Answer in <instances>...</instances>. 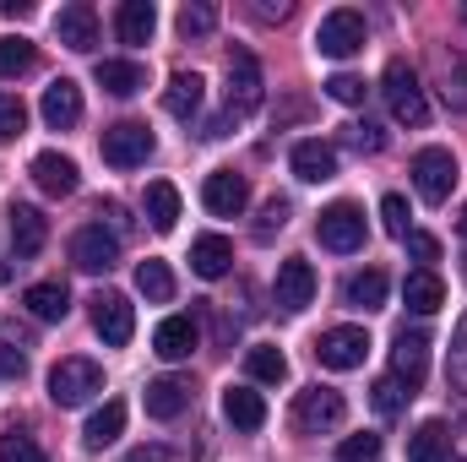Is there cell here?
<instances>
[{
    "instance_id": "51",
    "label": "cell",
    "mask_w": 467,
    "mask_h": 462,
    "mask_svg": "<svg viewBox=\"0 0 467 462\" xmlns=\"http://www.w3.org/2000/svg\"><path fill=\"white\" fill-rule=\"evenodd\" d=\"M457 229H462V234H467V207H462V218H457Z\"/></svg>"
},
{
    "instance_id": "23",
    "label": "cell",
    "mask_w": 467,
    "mask_h": 462,
    "mask_svg": "<svg viewBox=\"0 0 467 462\" xmlns=\"http://www.w3.org/2000/svg\"><path fill=\"white\" fill-rule=\"evenodd\" d=\"M202 99H207V82L196 77V71H174L169 77V88H163V110L174 120H191L202 110Z\"/></svg>"
},
{
    "instance_id": "11",
    "label": "cell",
    "mask_w": 467,
    "mask_h": 462,
    "mask_svg": "<svg viewBox=\"0 0 467 462\" xmlns=\"http://www.w3.org/2000/svg\"><path fill=\"white\" fill-rule=\"evenodd\" d=\"M310 305H316V267H310L305 256H288V261L277 267V310L299 316V310H310Z\"/></svg>"
},
{
    "instance_id": "13",
    "label": "cell",
    "mask_w": 467,
    "mask_h": 462,
    "mask_svg": "<svg viewBox=\"0 0 467 462\" xmlns=\"http://www.w3.org/2000/svg\"><path fill=\"white\" fill-rule=\"evenodd\" d=\"M202 207H207L213 218H239V213L250 207V180L234 174V169L207 174V185H202Z\"/></svg>"
},
{
    "instance_id": "44",
    "label": "cell",
    "mask_w": 467,
    "mask_h": 462,
    "mask_svg": "<svg viewBox=\"0 0 467 462\" xmlns=\"http://www.w3.org/2000/svg\"><path fill=\"white\" fill-rule=\"evenodd\" d=\"M380 224H386L391 239H408V202H402V196H386V202H380Z\"/></svg>"
},
{
    "instance_id": "43",
    "label": "cell",
    "mask_w": 467,
    "mask_h": 462,
    "mask_svg": "<svg viewBox=\"0 0 467 462\" xmlns=\"http://www.w3.org/2000/svg\"><path fill=\"white\" fill-rule=\"evenodd\" d=\"M277 229H288V202H283V196H272V202L261 207V224H255V239H272Z\"/></svg>"
},
{
    "instance_id": "37",
    "label": "cell",
    "mask_w": 467,
    "mask_h": 462,
    "mask_svg": "<svg viewBox=\"0 0 467 462\" xmlns=\"http://www.w3.org/2000/svg\"><path fill=\"white\" fill-rule=\"evenodd\" d=\"M321 88H327V99H332V104H348V110H358V104L369 99L364 77H353V71H337V77H327Z\"/></svg>"
},
{
    "instance_id": "9",
    "label": "cell",
    "mask_w": 467,
    "mask_h": 462,
    "mask_svg": "<svg viewBox=\"0 0 467 462\" xmlns=\"http://www.w3.org/2000/svg\"><path fill=\"white\" fill-rule=\"evenodd\" d=\"M316 234H321V245H327V250L353 256V250L364 245V213H358L353 202H332V207L316 218Z\"/></svg>"
},
{
    "instance_id": "36",
    "label": "cell",
    "mask_w": 467,
    "mask_h": 462,
    "mask_svg": "<svg viewBox=\"0 0 467 462\" xmlns=\"http://www.w3.org/2000/svg\"><path fill=\"white\" fill-rule=\"evenodd\" d=\"M213 27H218V5H207V0L180 5V33H185V38H207Z\"/></svg>"
},
{
    "instance_id": "20",
    "label": "cell",
    "mask_w": 467,
    "mask_h": 462,
    "mask_svg": "<svg viewBox=\"0 0 467 462\" xmlns=\"http://www.w3.org/2000/svg\"><path fill=\"white\" fill-rule=\"evenodd\" d=\"M191 408V381L185 375H158L147 381V414L152 419H180Z\"/></svg>"
},
{
    "instance_id": "31",
    "label": "cell",
    "mask_w": 467,
    "mask_h": 462,
    "mask_svg": "<svg viewBox=\"0 0 467 462\" xmlns=\"http://www.w3.org/2000/svg\"><path fill=\"white\" fill-rule=\"evenodd\" d=\"M119 430H125V403H119V397H109L104 408H93V419H88L82 441H88L93 452H104L109 441H119Z\"/></svg>"
},
{
    "instance_id": "17",
    "label": "cell",
    "mask_w": 467,
    "mask_h": 462,
    "mask_svg": "<svg viewBox=\"0 0 467 462\" xmlns=\"http://www.w3.org/2000/svg\"><path fill=\"white\" fill-rule=\"evenodd\" d=\"M38 115H44V125H49V131H71V125L82 120V88H77L71 77H55V82L44 88Z\"/></svg>"
},
{
    "instance_id": "46",
    "label": "cell",
    "mask_w": 467,
    "mask_h": 462,
    "mask_svg": "<svg viewBox=\"0 0 467 462\" xmlns=\"http://www.w3.org/2000/svg\"><path fill=\"white\" fill-rule=\"evenodd\" d=\"M402 397H408V392H402V386H397L391 375H380V381H375V397H369V403H375V414H397V408H402Z\"/></svg>"
},
{
    "instance_id": "38",
    "label": "cell",
    "mask_w": 467,
    "mask_h": 462,
    "mask_svg": "<svg viewBox=\"0 0 467 462\" xmlns=\"http://www.w3.org/2000/svg\"><path fill=\"white\" fill-rule=\"evenodd\" d=\"M0 462H49V457H44V446H38L33 436L5 430V436H0Z\"/></svg>"
},
{
    "instance_id": "22",
    "label": "cell",
    "mask_w": 467,
    "mask_h": 462,
    "mask_svg": "<svg viewBox=\"0 0 467 462\" xmlns=\"http://www.w3.org/2000/svg\"><path fill=\"white\" fill-rule=\"evenodd\" d=\"M234 267V245L223 239V234H202V239H191V272L196 278H229Z\"/></svg>"
},
{
    "instance_id": "10",
    "label": "cell",
    "mask_w": 467,
    "mask_h": 462,
    "mask_svg": "<svg viewBox=\"0 0 467 462\" xmlns=\"http://www.w3.org/2000/svg\"><path fill=\"white\" fill-rule=\"evenodd\" d=\"M71 261H77V272H109L119 261V234H109L104 224L77 229L71 234Z\"/></svg>"
},
{
    "instance_id": "35",
    "label": "cell",
    "mask_w": 467,
    "mask_h": 462,
    "mask_svg": "<svg viewBox=\"0 0 467 462\" xmlns=\"http://www.w3.org/2000/svg\"><path fill=\"white\" fill-rule=\"evenodd\" d=\"M136 289H141L152 305H169V299H174V272H169V261H141V267H136Z\"/></svg>"
},
{
    "instance_id": "15",
    "label": "cell",
    "mask_w": 467,
    "mask_h": 462,
    "mask_svg": "<svg viewBox=\"0 0 467 462\" xmlns=\"http://www.w3.org/2000/svg\"><path fill=\"white\" fill-rule=\"evenodd\" d=\"M288 163H294V174H299L305 185H327V180H337V147H332V142H321V136L294 142Z\"/></svg>"
},
{
    "instance_id": "3",
    "label": "cell",
    "mask_w": 467,
    "mask_h": 462,
    "mask_svg": "<svg viewBox=\"0 0 467 462\" xmlns=\"http://www.w3.org/2000/svg\"><path fill=\"white\" fill-rule=\"evenodd\" d=\"M380 93H386V110H391L397 125H424V120H430L424 88H419V77H413V66H408V60H386Z\"/></svg>"
},
{
    "instance_id": "25",
    "label": "cell",
    "mask_w": 467,
    "mask_h": 462,
    "mask_svg": "<svg viewBox=\"0 0 467 462\" xmlns=\"http://www.w3.org/2000/svg\"><path fill=\"white\" fill-rule=\"evenodd\" d=\"M451 457V430L446 419H424L413 436H408V462H446Z\"/></svg>"
},
{
    "instance_id": "50",
    "label": "cell",
    "mask_w": 467,
    "mask_h": 462,
    "mask_svg": "<svg viewBox=\"0 0 467 462\" xmlns=\"http://www.w3.org/2000/svg\"><path fill=\"white\" fill-rule=\"evenodd\" d=\"M0 11H5V16H27V11H33V0H0Z\"/></svg>"
},
{
    "instance_id": "48",
    "label": "cell",
    "mask_w": 467,
    "mask_h": 462,
    "mask_svg": "<svg viewBox=\"0 0 467 462\" xmlns=\"http://www.w3.org/2000/svg\"><path fill=\"white\" fill-rule=\"evenodd\" d=\"M451 381L467 386V316H462V327H457V343H451Z\"/></svg>"
},
{
    "instance_id": "4",
    "label": "cell",
    "mask_w": 467,
    "mask_h": 462,
    "mask_svg": "<svg viewBox=\"0 0 467 462\" xmlns=\"http://www.w3.org/2000/svg\"><path fill=\"white\" fill-rule=\"evenodd\" d=\"M152 131L141 125V120H119V125H109L104 131V142H99V152H104V163L109 169H141L147 158H152Z\"/></svg>"
},
{
    "instance_id": "28",
    "label": "cell",
    "mask_w": 467,
    "mask_h": 462,
    "mask_svg": "<svg viewBox=\"0 0 467 462\" xmlns=\"http://www.w3.org/2000/svg\"><path fill=\"white\" fill-rule=\"evenodd\" d=\"M223 419H229L234 430H261V425H266V403H261V392H250V386H229V392H223Z\"/></svg>"
},
{
    "instance_id": "49",
    "label": "cell",
    "mask_w": 467,
    "mask_h": 462,
    "mask_svg": "<svg viewBox=\"0 0 467 462\" xmlns=\"http://www.w3.org/2000/svg\"><path fill=\"white\" fill-rule=\"evenodd\" d=\"M125 462H169L163 446H136V452H125Z\"/></svg>"
},
{
    "instance_id": "26",
    "label": "cell",
    "mask_w": 467,
    "mask_h": 462,
    "mask_svg": "<svg viewBox=\"0 0 467 462\" xmlns=\"http://www.w3.org/2000/svg\"><path fill=\"white\" fill-rule=\"evenodd\" d=\"M115 33H119V44H147V38L158 33L152 0H125V5L115 11Z\"/></svg>"
},
{
    "instance_id": "42",
    "label": "cell",
    "mask_w": 467,
    "mask_h": 462,
    "mask_svg": "<svg viewBox=\"0 0 467 462\" xmlns=\"http://www.w3.org/2000/svg\"><path fill=\"white\" fill-rule=\"evenodd\" d=\"M337 457L343 462H369V457H380V436H348V441H337Z\"/></svg>"
},
{
    "instance_id": "45",
    "label": "cell",
    "mask_w": 467,
    "mask_h": 462,
    "mask_svg": "<svg viewBox=\"0 0 467 462\" xmlns=\"http://www.w3.org/2000/svg\"><path fill=\"white\" fill-rule=\"evenodd\" d=\"M348 147H358V152H380V147H386V131L369 125V120H358V125H348Z\"/></svg>"
},
{
    "instance_id": "29",
    "label": "cell",
    "mask_w": 467,
    "mask_h": 462,
    "mask_svg": "<svg viewBox=\"0 0 467 462\" xmlns=\"http://www.w3.org/2000/svg\"><path fill=\"white\" fill-rule=\"evenodd\" d=\"M22 305H27L33 321H66L71 294H66V283H33V289L22 294Z\"/></svg>"
},
{
    "instance_id": "33",
    "label": "cell",
    "mask_w": 467,
    "mask_h": 462,
    "mask_svg": "<svg viewBox=\"0 0 467 462\" xmlns=\"http://www.w3.org/2000/svg\"><path fill=\"white\" fill-rule=\"evenodd\" d=\"M244 370H250V381H266V386H277V381H288V353L272 343H255L244 353Z\"/></svg>"
},
{
    "instance_id": "14",
    "label": "cell",
    "mask_w": 467,
    "mask_h": 462,
    "mask_svg": "<svg viewBox=\"0 0 467 462\" xmlns=\"http://www.w3.org/2000/svg\"><path fill=\"white\" fill-rule=\"evenodd\" d=\"M364 353H369V332H364V327H332V332L316 343V359H321L327 370H358Z\"/></svg>"
},
{
    "instance_id": "32",
    "label": "cell",
    "mask_w": 467,
    "mask_h": 462,
    "mask_svg": "<svg viewBox=\"0 0 467 462\" xmlns=\"http://www.w3.org/2000/svg\"><path fill=\"white\" fill-rule=\"evenodd\" d=\"M147 224L158 234H169L180 224V191H174L169 180H152V185H147Z\"/></svg>"
},
{
    "instance_id": "18",
    "label": "cell",
    "mask_w": 467,
    "mask_h": 462,
    "mask_svg": "<svg viewBox=\"0 0 467 462\" xmlns=\"http://www.w3.org/2000/svg\"><path fill=\"white\" fill-rule=\"evenodd\" d=\"M5 218H11V256L16 261H33L44 250V239H49V218L38 207H11Z\"/></svg>"
},
{
    "instance_id": "39",
    "label": "cell",
    "mask_w": 467,
    "mask_h": 462,
    "mask_svg": "<svg viewBox=\"0 0 467 462\" xmlns=\"http://www.w3.org/2000/svg\"><path fill=\"white\" fill-rule=\"evenodd\" d=\"M441 93H446V104H451L457 115H467V60L462 55L446 60V88H441Z\"/></svg>"
},
{
    "instance_id": "12",
    "label": "cell",
    "mask_w": 467,
    "mask_h": 462,
    "mask_svg": "<svg viewBox=\"0 0 467 462\" xmlns=\"http://www.w3.org/2000/svg\"><path fill=\"white\" fill-rule=\"evenodd\" d=\"M93 332L109 348H125L136 338V305H130L125 294H99V299H93Z\"/></svg>"
},
{
    "instance_id": "40",
    "label": "cell",
    "mask_w": 467,
    "mask_h": 462,
    "mask_svg": "<svg viewBox=\"0 0 467 462\" xmlns=\"http://www.w3.org/2000/svg\"><path fill=\"white\" fill-rule=\"evenodd\" d=\"M22 125H27V104L16 93H0V142H16Z\"/></svg>"
},
{
    "instance_id": "34",
    "label": "cell",
    "mask_w": 467,
    "mask_h": 462,
    "mask_svg": "<svg viewBox=\"0 0 467 462\" xmlns=\"http://www.w3.org/2000/svg\"><path fill=\"white\" fill-rule=\"evenodd\" d=\"M33 60H38L33 38H22V33L0 38V82H16V77H27V71H33Z\"/></svg>"
},
{
    "instance_id": "21",
    "label": "cell",
    "mask_w": 467,
    "mask_h": 462,
    "mask_svg": "<svg viewBox=\"0 0 467 462\" xmlns=\"http://www.w3.org/2000/svg\"><path fill=\"white\" fill-rule=\"evenodd\" d=\"M196 338H202V332H196V321H191V316H163V321H158V332H152V353H158V359H169V364H174V359H191Z\"/></svg>"
},
{
    "instance_id": "1",
    "label": "cell",
    "mask_w": 467,
    "mask_h": 462,
    "mask_svg": "<svg viewBox=\"0 0 467 462\" xmlns=\"http://www.w3.org/2000/svg\"><path fill=\"white\" fill-rule=\"evenodd\" d=\"M261 93H266L261 60H255L250 49H234V55H229V110H223L218 120H207V131H202V136H223L234 120L255 115V110H261Z\"/></svg>"
},
{
    "instance_id": "47",
    "label": "cell",
    "mask_w": 467,
    "mask_h": 462,
    "mask_svg": "<svg viewBox=\"0 0 467 462\" xmlns=\"http://www.w3.org/2000/svg\"><path fill=\"white\" fill-rule=\"evenodd\" d=\"M22 375H27V353L0 338V381H22Z\"/></svg>"
},
{
    "instance_id": "8",
    "label": "cell",
    "mask_w": 467,
    "mask_h": 462,
    "mask_svg": "<svg viewBox=\"0 0 467 462\" xmlns=\"http://www.w3.org/2000/svg\"><path fill=\"white\" fill-rule=\"evenodd\" d=\"M424 375H430V338L424 332H397V343H391V381L413 397L419 386H424Z\"/></svg>"
},
{
    "instance_id": "30",
    "label": "cell",
    "mask_w": 467,
    "mask_h": 462,
    "mask_svg": "<svg viewBox=\"0 0 467 462\" xmlns=\"http://www.w3.org/2000/svg\"><path fill=\"white\" fill-rule=\"evenodd\" d=\"M343 299H348L353 310H380V305H386V272H380V267L353 272L348 283H343Z\"/></svg>"
},
{
    "instance_id": "7",
    "label": "cell",
    "mask_w": 467,
    "mask_h": 462,
    "mask_svg": "<svg viewBox=\"0 0 467 462\" xmlns=\"http://www.w3.org/2000/svg\"><path fill=\"white\" fill-rule=\"evenodd\" d=\"M413 185H419V196H424L430 207H441V202L451 196V185H457V158H451V147H424V152L413 158Z\"/></svg>"
},
{
    "instance_id": "16",
    "label": "cell",
    "mask_w": 467,
    "mask_h": 462,
    "mask_svg": "<svg viewBox=\"0 0 467 462\" xmlns=\"http://www.w3.org/2000/svg\"><path fill=\"white\" fill-rule=\"evenodd\" d=\"M55 33H60V44H66V49L88 55V49L99 44V11H93L88 0H71V5H60V16H55Z\"/></svg>"
},
{
    "instance_id": "2",
    "label": "cell",
    "mask_w": 467,
    "mask_h": 462,
    "mask_svg": "<svg viewBox=\"0 0 467 462\" xmlns=\"http://www.w3.org/2000/svg\"><path fill=\"white\" fill-rule=\"evenodd\" d=\"M104 392V370L93 364V359H82V353H71V359H60L55 370H49V397H55V408H82V403H93Z\"/></svg>"
},
{
    "instance_id": "41",
    "label": "cell",
    "mask_w": 467,
    "mask_h": 462,
    "mask_svg": "<svg viewBox=\"0 0 467 462\" xmlns=\"http://www.w3.org/2000/svg\"><path fill=\"white\" fill-rule=\"evenodd\" d=\"M402 245H408V256H413V261H419L424 272H435V261H441V239H435V234L408 229V239H402Z\"/></svg>"
},
{
    "instance_id": "19",
    "label": "cell",
    "mask_w": 467,
    "mask_h": 462,
    "mask_svg": "<svg viewBox=\"0 0 467 462\" xmlns=\"http://www.w3.org/2000/svg\"><path fill=\"white\" fill-rule=\"evenodd\" d=\"M33 180H38L44 196H71V191L82 185V174H77V163H71L66 152H38V158H33Z\"/></svg>"
},
{
    "instance_id": "27",
    "label": "cell",
    "mask_w": 467,
    "mask_h": 462,
    "mask_svg": "<svg viewBox=\"0 0 467 462\" xmlns=\"http://www.w3.org/2000/svg\"><path fill=\"white\" fill-rule=\"evenodd\" d=\"M99 88L104 93H115V99H136L141 88H147V71L136 66V60H99Z\"/></svg>"
},
{
    "instance_id": "5",
    "label": "cell",
    "mask_w": 467,
    "mask_h": 462,
    "mask_svg": "<svg viewBox=\"0 0 467 462\" xmlns=\"http://www.w3.org/2000/svg\"><path fill=\"white\" fill-rule=\"evenodd\" d=\"M316 49H321L327 60H348V55H358V49H364V16H358L353 5L327 11L321 27H316Z\"/></svg>"
},
{
    "instance_id": "24",
    "label": "cell",
    "mask_w": 467,
    "mask_h": 462,
    "mask_svg": "<svg viewBox=\"0 0 467 462\" xmlns=\"http://www.w3.org/2000/svg\"><path fill=\"white\" fill-rule=\"evenodd\" d=\"M402 299H408V310L413 316H435L441 305H446V283H441V272H408V283H402Z\"/></svg>"
},
{
    "instance_id": "6",
    "label": "cell",
    "mask_w": 467,
    "mask_h": 462,
    "mask_svg": "<svg viewBox=\"0 0 467 462\" xmlns=\"http://www.w3.org/2000/svg\"><path fill=\"white\" fill-rule=\"evenodd\" d=\"M343 419H348V403H343V392H332V386H305L299 403H294V425H299L305 436L337 430Z\"/></svg>"
}]
</instances>
